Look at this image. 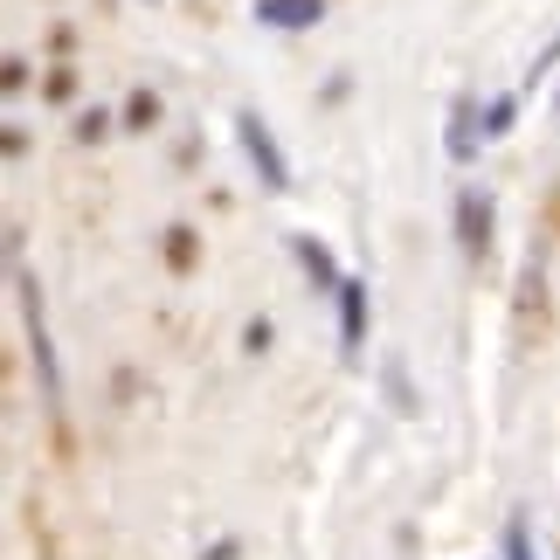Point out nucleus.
I'll return each mask as SVG.
<instances>
[{
	"instance_id": "9b49d317",
	"label": "nucleus",
	"mask_w": 560,
	"mask_h": 560,
	"mask_svg": "<svg viewBox=\"0 0 560 560\" xmlns=\"http://www.w3.org/2000/svg\"><path fill=\"white\" fill-rule=\"evenodd\" d=\"M553 56H560V35H553V42H547V49H540V62H533V83H540V77L553 70Z\"/></svg>"
},
{
	"instance_id": "6e6552de",
	"label": "nucleus",
	"mask_w": 560,
	"mask_h": 560,
	"mask_svg": "<svg viewBox=\"0 0 560 560\" xmlns=\"http://www.w3.org/2000/svg\"><path fill=\"white\" fill-rule=\"evenodd\" d=\"M153 118H160V97H153V91H132V104H125V125H132V132H145Z\"/></svg>"
},
{
	"instance_id": "9d476101",
	"label": "nucleus",
	"mask_w": 560,
	"mask_h": 560,
	"mask_svg": "<svg viewBox=\"0 0 560 560\" xmlns=\"http://www.w3.org/2000/svg\"><path fill=\"white\" fill-rule=\"evenodd\" d=\"M77 139H104V112H83L77 118Z\"/></svg>"
},
{
	"instance_id": "7ed1b4c3",
	"label": "nucleus",
	"mask_w": 560,
	"mask_h": 560,
	"mask_svg": "<svg viewBox=\"0 0 560 560\" xmlns=\"http://www.w3.org/2000/svg\"><path fill=\"white\" fill-rule=\"evenodd\" d=\"M360 339H368V284H339V347L360 353Z\"/></svg>"
},
{
	"instance_id": "f257e3e1",
	"label": "nucleus",
	"mask_w": 560,
	"mask_h": 560,
	"mask_svg": "<svg viewBox=\"0 0 560 560\" xmlns=\"http://www.w3.org/2000/svg\"><path fill=\"white\" fill-rule=\"evenodd\" d=\"M235 139H243V153L256 160V174H264V187H277V194L291 187V166H284V153H277V139H270V125L256 118V112H243V118H235Z\"/></svg>"
},
{
	"instance_id": "423d86ee",
	"label": "nucleus",
	"mask_w": 560,
	"mask_h": 560,
	"mask_svg": "<svg viewBox=\"0 0 560 560\" xmlns=\"http://www.w3.org/2000/svg\"><path fill=\"white\" fill-rule=\"evenodd\" d=\"M470 153H478V104L457 97L450 104V160H470Z\"/></svg>"
},
{
	"instance_id": "39448f33",
	"label": "nucleus",
	"mask_w": 560,
	"mask_h": 560,
	"mask_svg": "<svg viewBox=\"0 0 560 560\" xmlns=\"http://www.w3.org/2000/svg\"><path fill=\"white\" fill-rule=\"evenodd\" d=\"M291 256L312 270V284H318V291H339V284H347V277H339V264H332V249L318 243V235H291Z\"/></svg>"
},
{
	"instance_id": "f03ea898",
	"label": "nucleus",
	"mask_w": 560,
	"mask_h": 560,
	"mask_svg": "<svg viewBox=\"0 0 560 560\" xmlns=\"http://www.w3.org/2000/svg\"><path fill=\"white\" fill-rule=\"evenodd\" d=\"M457 243H464L470 256H485V249H491V201H485L478 187H464V194H457Z\"/></svg>"
},
{
	"instance_id": "ddd939ff",
	"label": "nucleus",
	"mask_w": 560,
	"mask_h": 560,
	"mask_svg": "<svg viewBox=\"0 0 560 560\" xmlns=\"http://www.w3.org/2000/svg\"><path fill=\"white\" fill-rule=\"evenodd\" d=\"M553 118H560V97H553Z\"/></svg>"
},
{
	"instance_id": "1a4fd4ad",
	"label": "nucleus",
	"mask_w": 560,
	"mask_h": 560,
	"mask_svg": "<svg viewBox=\"0 0 560 560\" xmlns=\"http://www.w3.org/2000/svg\"><path fill=\"white\" fill-rule=\"evenodd\" d=\"M166 264H174V270L194 264V229H174V235H166Z\"/></svg>"
},
{
	"instance_id": "0eeeda50",
	"label": "nucleus",
	"mask_w": 560,
	"mask_h": 560,
	"mask_svg": "<svg viewBox=\"0 0 560 560\" xmlns=\"http://www.w3.org/2000/svg\"><path fill=\"white\" fill-rule=\"evenodd\" d=\"M512 125H520V97H491V104H485V132H491V139H505Z\"/></svg>"
},
{
	"instance_id": "20e7f679",
	"label": "nucleus",
	"mask_w": 560,
	"mask_h": 560,
	"mask_svg": "<svg viewBox=\"0 0 560 560\" xmlns=\"http://www.w3.org/2000/svg\"><path fill=\"white\" fill-rule=\"evenodd\" d=\"M326 0H256V21L264 28H318Z\"/></svg>"
},
{
	"instance_id": "f8f14e48",
	"label": "nucleus",
	"mask_w": 560,
	"mask_h": 560,
	"mask_svg": "<svg viewBox=\"0 0 560 560\" xmlns=\"http://www.w3.org/2000/svg\"><path fill=\"white\" fill-rule=\"evenodd\" d=\"M505 560H526V526H512V533H505Z\"/></svg>"
}]
</instances>
